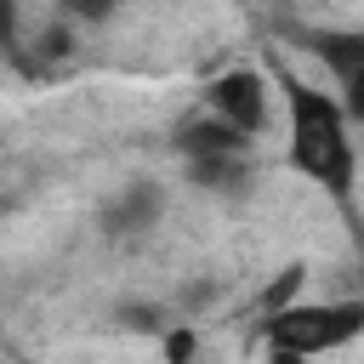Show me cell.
<instances>
[{
	"label": "cell",
	"mask_w": 364,
	"mask_h": 364,
	"mask_svg": "<svg viewBox=\"0 0 364 364\" xmlns=\"http://www.w3.org/2000/svg\"><path fill=\"white\" fill-rule=\"evenodd\" d=\"M68 17H85V23H102L108 11H114V0H57Z\"/></svg>",
	"instance_id": "obj_5"
},
{
	"label": "cell",
	"mask_w": 364,
	"mask_h": 364,
	"mask_svg": "<svg viewBox=\"0 0 364 364\" xmlns=\"http://www.w3.org/2000/svg\"><path fill=\"white\" fill-rule=\"evenodd\" d=\"M17 34V0H0V46H11Z\"/></svg>",
	"instance_id": "obj_7"
},
{
	"label": "cell",
	"mask_w": 364,
	"mask_h": 364,
	"mask_svg": "<svg viewBox=\"0 0 364 364\" xmlns=\"http://www.w3.org/2000/svg\"><path fill=\"white\" fill-rule=\"evenodd\" d=\"M279 85H284V108H290V165L307 182H318L324 193L347 199L358 154H353V119H347L341 97H330L296 74H279Z\"/></svg>",
	"instance_id": "obj_1"
},
{
	"label": "cell",
	"mask_w": 364,
	"mask_h": 364,
	"mask_svg": "<svg viewBox=\"0 0 364 364\" xmlns=\"http://www.w3.org/2000/svg\"><path fill=\"white\" fill-rule=\"evenodd\" d=\"M267 364H307V358L290 353V347H267Z\"/></svg>",
	"instance_id": "obj_8"
},
{
	"label": "cell",
	"mask_w": 364,
	"mask_h": 364,
	"mask_svg": "<svg viewBox=\"0 0 364 364\" xmlns=\"http://www.w3.org/2000/svg\"><path fill=\"white\" fill-rule=\"evenodd\" d=\"M193 347H199V341H193V330H171V336H165V358H171V364H188V358H193Z\"/></svg>",
	"instance_id": "obj_6"
},
{
	"label": "cell",
	"mask_w": 364,
	"mask_h": 364,
	"mask_svg": "<svg viewBox=\"0 0 364 364\" xmlns=\"http://www.w3.org/2000/svg\"><path fill=\"white\" fill-rule=\"evenodd\" d=\"M353 336H364V301H290L267 318V347H290L301 358L336 353Z\"/></svg>",
	"instance_id": "obj_2"
},
{
	"label": "cell",
	"mask_w": 364,
	"mask_h": 364,
	"mask_svg": "<svg viewBox=\"0 0 364 364\" xmlns=\"http://www.w3.org/2000/svg\"><path fill=\"white\" fill-rule=\"evenodd\" d=\"M205 114H216L222 125H233L239 136H256L267 125V80L256 68H228L210 80L205 91Z\"/></svg>",
	"instance_id": "obj_3"
},
{
	"label": "cell",
	"mask_w": 364,
	"mask_h": 364,
	"mask_svg": "<svg viewBox=\"0 0 364 364\" xmlns=\"http://www.w3.org/2000/svg\"><path fill=\"white\" fill-rule=\"evenodd\" d=\"M313 51L330 63V74H336V85H341L347 119H364V34H324Z\"/></svg>",
	"instance_id": "obj_4"
}]
</instances>
